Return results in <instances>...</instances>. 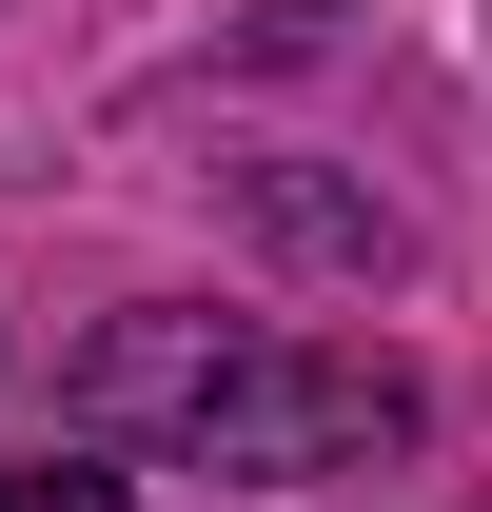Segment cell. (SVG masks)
<instances>
[{"label":"cell","mask_w":492,"mask_h":512,"mask_svg":"<svg viewBox=\"0 0 492 512\" xmlns=\"http://www.w3.org/2000/svg\"><path fill=\"white\" fill-rule=\"evenodd\" d=\"M79 434L197 453V473H374V453H414V375L315 355V335H237V316H119L79 355Z\"/></svg>","instance_id":"cell-1"},{"label":"cell","mask_w":492,"mask_h":512,"mask_svg":"<svg viewBox=\"0 0 492 512\" xmlns=\"http://www.w3.org/2000/svg\"><path fill=\"white\" fill-rule=\"evenodd\" d=\"M0 512H138V473H99V453H40V473H0Z\"/></svg>","instance_id":"cell-2"}]
</instances>
